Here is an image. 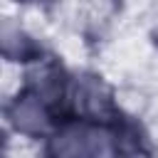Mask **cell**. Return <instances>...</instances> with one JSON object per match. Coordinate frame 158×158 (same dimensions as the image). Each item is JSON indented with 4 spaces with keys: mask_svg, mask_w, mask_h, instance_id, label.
Instances as JSON below:
<instances>
[{
    "mask_svg": "<svg viewBox=\"0 0 158 158\" xmlns=\"http://www.w3.org/2000/svg\"><path fill=\"white\" fill-rule=\"evenodd\" d=\"M0 42H2V54H5V59H10V62H35L37 57H42V49H40V44L20 27V25H15V22H10V20H5L2 22V32H0Z\"/></svg>",
    "mask_w": 158,
    "mask_h": 158,
    "instance_id": "2",
    "label": "cell"
},
{
    "mask_svg": "<svg viewBox=\"0 0 158 158\" xmlns=\"http://www.w3.org/2000/svg\"><path fill=\"white\" fill-rule=\"evenodd\" d=\"M52 109L54 106H49L42 96L25 89L7 104L5 116L15 133L37 138V136H44L52 131Z\"/></svg>",
    "mask_w": 158,
    "mask_h": 158,
    "instance_id": "1",
    "label": "cell"
}]
</instances>
